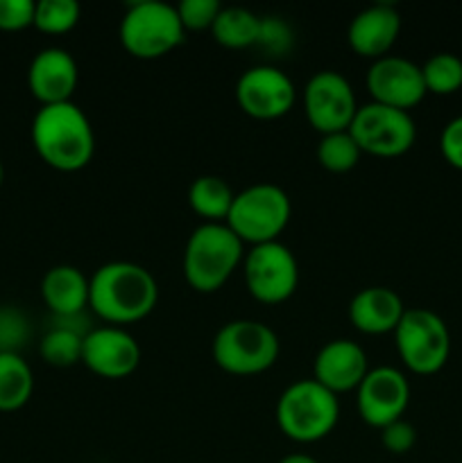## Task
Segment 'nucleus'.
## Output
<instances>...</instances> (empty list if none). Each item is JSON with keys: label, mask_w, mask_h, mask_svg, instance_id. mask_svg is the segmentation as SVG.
Wrapping results in <instances>:
<instances>
[{"label": "nucleus", "mask_w": 462, "mask_h": 463, "mask_svg": "<svg viewBox=\"0 0 462 463\" xmlns=\"http://www.w3.org/2000/svg\"><path fill=\"white\" fill-rule=\"evenodd\" d=\"M159 285L143 265L113 260L89 279V307L109 326L136 324L157 307Z\"/></svg>", "instance_id": "nucleus-1"}, {"label": "nucleus", "mask_w": 462, "mask_h": 463, "mask_svg": "<svg viewBox=\"0 0 462 463\" xmlns=\"http://www.w3.org/2000/svg\"><path fill=\"white\" fill-rule=\"evenodd\" d=\"M30 134L36 154L53 170L80 172L95 154L93 127L75 102L41 107Z\"/></svg>", "instance_id": "nucleus-2"}, {"label": "nucleus", "mask_w": 462, "mask_h": 463, "mask_svg": "<svg viewBox=\"0 0 462 463\" xmlns=\"http://www.w3.org/2000/svg\"><path fill=\"white\" fill-rule=\"evenodd\" d=\"M245 260V244L229 226L204 222L184 249L186 283L195 292H217Z\"/></svg>", "instance_id": "nucleus-3"}, {"label": "nucleus", "mask_w": 462, "mask_h": 463, "mask_svg": "<svg viewBox=\"0 0 462 463\" xmlns=\"http://www.w3.org/2000/svg\"><path fill=\"white\" fill-rule=\"evenodd\" d=\"M274 416L290 441L317 443L338 425L340 398L313 378L297 380L281 392Z\"/></svg>", "instance_id": "nucleus-4"}, {"label": "nucleus", "mask_w": 462, "mask_h": 463, "mask_svg": "<svg viewBox=\"0 0 462 463\" xmlns=\"http://www.w3.org/2000/svg\"><path fill=\"white\" fill-rule=\"evenodd\" d=\"M293 203L288 193L276 184H254L236 193L225 224L243 240V244L274 242L288 226Z\"/></svg>", "instance_id": "nucleus-5"}, {"label": "nucleus", "mask_w": 462, "mask_h": 463, "mask_svg": "<svg viewBox=\"0 0 462 463\" xmlns=\"http://www.w3.org/2000/svg\"><path fill=\"white\" fill-rule=\"evenodd\" d=\"M279 351L274 330L254 319L229 321L217 330L211 344L216 364L231 375H258L272 369Z\"/></svg>", "instance_id": "nucleus-6"}, {"label": "nucleus", "mask_w": 462, "mask_h": 463, "mask_svg": "<svg viewBox=\"0 0 462 463\" xmlns=\"http://www.w3.org/2000/svg\"><path fill=\"white\" fill-rule=\"evenodd\" d=\"M120 43L131 57L159 59L184 41V25L177 5L161 0H139L125 9L120 21Z\"/></svg>", "instance_id": "nucleus-7"}, {"label": "nucleus", "mask_w": 462, "mask_h": 463, "mask_svg": "<svg viewBox=\"0 0 462 463\" xmlns=\"http://www.w3.org/2000/svg\"><path fill=\"white\" fill-rule=\"evenodd\" d=\"M392 335L399 360L412 373L433 375L447 366L451 333L438 312L428 307H406Z\"/></svg>", "instance_id": "nucleus-8"}, {"label": "nucleus", "mask_w": 462, "mask_h": 463, "mask_svg": "<svg viewBox=\"0 0 462 463\" xmlns=\"http://www.w3.org/2000/svg\"><path fill=\"white\" fill-rule=\"evenodd\" d=\"M349 134L362 154L394 158L410 152L417 140V125L410 111L370 102L358 107Z\"/></svg>", "instance_id": "nucleus-9"}, {"label": "nucleus", "mask_w": 462, "mask_h": 463, "mask_svg": "<svg viewBox=\"0 0 462 463\" xmlns=\"http://www.w3.org/2000/svg\"><path fill=\"white\" fill-rule=\"evenodd\" d=\"M243 274L249 294L265 306L288 301L299 285L297 258L279 240L249 247L243 260Z\"/></svg>", "instance_id": "nucleus-10"}, {"label": "nucleus", "mask_w": 462, "mask_h": 463, "mask_svg": "<svg viewBox=\"0 0 462 463\" xmlns=\"http://www.w3.org/2000/svg\"><path fill=\"white\" fill-rule=\"evenodd\" d=\"M303 111L320 136L347 131L358 111L351 81L338 71L315 72L303 89Z\"/></svg>", "instance_id": "nucleus-11"}, {"label": "nucleus", "mask_w": 462, "mask_h": 463, "mask_svg": "<svg viewBox=\"0 0 462 463\" xmlns=\"http://www.w3.org/2000/svg\"><path fill=\"white\" fill-rule=\"evenodd\" d=\"M236 102L256 120H276L297 102V89L281 68L261 63L243 71L236 81Z\"/></svg>", "instance_id": "nucleus-12"}, {"label": "nucleus", "mask_w": 462, "mask_h": 463, "mask_svg": "<svg viewBox=\"0 0 462 463\" xmlns=\"http://www.w3.org/2000/svg\"><path fill=\"white\" fill-rule=\"evenodd\" d=\"M410 405V383L394 366H376L367 371L356 389V407L361 419L376 430L401 420Z\"/></svg>", "instance_id": "nucleus-13"}, {"label": "nucleus", "mask_w": 462, "mask_h": 463, "mask_svg": "<svg viewBox=\"0 0 462 463\" xmlns=\"http://www.w3.org/2000/svg\"><path fill=\"white\" fill-rule=\"evenodd\" d=\"M365 84L371 102L401 109V111H410L428 95L419 63L399 57V54H385L371 61Z\"/></svg>", "instance_id": "nucleus-14"}, {"label": "nucleus", "mask_w": 462, "mask_h": 463, "mask_svg": "<svg viewBox=\"0 0 462 463\" xmlns=\"http://www.w3.org/2000/svg\"><path fill=\"white\" fill-rule=\"evenodd\" d=\"M82 364L104 380H122L140 364V344L118 326L91 328L84 335Z\"/></svg>", "instance_id": "nucleus-15"}, {"label": "nucleus", "mask_w": 462, "mask_h": 463, "mask_svg": "<svg viewBox=\"0 0 462 463\" xmlns=\"http://www.w3.org/2000/svg\"><path fill=\"white\" fill-rule=\"evenodd\" d=\"M77 81L80 71L75 57L63 48H43L27 68V86L41 107L72 102Z\"/></svg>", "instance_id": "nucleus-16"}, {"label": "nucleus", "mask_w": 462, "mask_h": 463, "mask_svg": "<svg viewBox=\"0 0 462 463\" xmlns=\"http://www.w3.org/2000/svg\"><path fill=\"white\" fill-rule=\"evenodd\" d=\"M367 371L370 364L365 351L353 339H333L324 344L313 360V380L335 396L356 392Z\"/></svg>", "instance_id": "nucleus-17"}, {"label": "nucleus", "mask_w": 462, "mask_h": 463, "mask_svg": "<svg viewBox=\"0 0 462 463\" xmlns=\"http://www.w3.org/2000/svg\"><path fill=\"white\" fill-rule=\"evenodd\" d=\"M401 32V14L394 5L379 3L365 7L351 18L347 30L349 48L361 57L376 59L390 54Z\"/></svg>", "instance_id": "nucleus-18"}, {"label": "nucleus", "mask_w": 462, "mask_h": 463, "mask_svg": "<svg viewBox=\"0 0 462 463\" xmlns=\"http://www.w3.org/2000/svg\"><path fill=\"white\" fill-rule=\"evenodd\" d=\"M406 306L394 289L365 288L349 303V321L358 333L365 335H388L394 333L401 321Z\"/></svg>", "instance_id": "nucleus-19"}, {"label": "nucleus", "mask_w": 462, "mask_h": 463, "mask_svg": "<svg viewBox=\"0 0 462 463\" xmlns=\"http://www.w3.org/2000/svg\"><path fill=\"white\" fill-rule=\"evenodd\" d=\"M41 297L57 319L84 315L89 307V279L72 265H57L45 271Z\"/></svg>", "instance_id": "nucleus-20"}, {"label": "nucleus", "mask_w": 462, "mask_h": 463, "mask_svg": "<svg viewBox=\"0 0 462 463\" xmlns=\"http://www.w3.org/2000/svg\"><path fill=\"white\" fill-rule=\"evenodd\" d=\"M236 193L225 179L213 175H202L190 184L188 203L204 222L211 224H222L226 222L234 203Z\"/></svg>", "instance_id": "nucleus-21"}, {"label": "nucleus", "mask_w": 462, "mask_h": 463, "mask_svg": "<svg viewBox=\"0 0 462 463\" xmlns=\"http://www.w3.org/2000/svg\"><path fill=\"white\" fill-rule=\"evenodd\" d=\"M34 392V373L18 353H0V411H16Z\"/></svg>", "instance_id": "nucleus-22"}, {"label": "nucleus", "mask_w": 462, "mask_h": 463, "mask_svg": "<svg viewBox=\"0 0 462 463\" xmlns=\"http://www.w3.org/2000/svg\"><path fill=\"white\" fill-rule=\"evenodd\" d=\"M261 16L247 7H222L211 27L213 39L231 50H243L256 45Z\"/></svg>", "instance_id": "nucleus-23"}, {"label": "nucleus", "mask_w": 462, "mask_h": 463, "mask_svg": "<svg viewBox=\"0 0 462 463\" xmlns=\"http://www.w3.org/2000/svg\"><path fill=\"white\" fill-rule=\"evenodd\" d=\"M82 346H84V335L77 330L66 328V326H54L41 339L39 353L45 364L66 369V366L80 364Z\"/></svg>", "instance_id": "nucleus-24"}, {"label": "nucleus", "mask_w": 462, "mask_h": 463, "mask_svg": "<svg viewBox=\"0 0 462 463\" xmlns=\"http://www.w3.org/2000/svg\"><path fill=\"white\" fill-rule=\"evenodd\" d=\"M317 163L324 170L335 172V175H344V172L353 170L361 161L362 152L353 136L347 131H335V134H324L317 143Z\"/></svg>", "instance_id": "nucleus-25"}, {"label": "nucleus", "mask_w": 462, "mask_h": 463, "mask_svg": "<svg viewBox=\"0 0 462 463\" xmlns=\"http://www.w3.org/2000/svg\"><path fill=\"white\" fill-rule=\"evenodd\" d=\"M426 90L433 95H451L462 89V59L453 52H438L421 63Z\"/></svg>", "instance_id": "nucleus-26"}, {"label": "nucleus", "mask_w": 462, "mask_h": 463, "mask_svg": "<svg viewBox=\"0 0 462 463\" xmlns=\"http://www.w3.org/2000/svg\"><path fill=\"white\" fill-rule=\"evenodd\" d=\"M80 14L75 0H41L34 9V27L45 34H66L77 25Z\"/></svg>", "instance_id": "nucleus-27"}, {"label": "nucleus", "mask_w": 462, "mask_h": 463, "mask_svg": "<svg viewBox=\"0 0 462 463\" xmlns=\"http://www.w3.org/2000/svg\"><path fill=\"white\" fill-rule=\"evenodd\" d=\"M293 30L288 23L279 16H261V30H258V48L267 50L270 54L279 57V54L290 52L293 48Z\"/></svg>", "instance_id": "nucleus-28"}, {"label": "nucleus", "mask_w": 462, "mask_h": 463, "mask_svg": "<svg viewBox=\"0 0 462 463\" xmlns=\"http://www.w3.org/2000/svg\"><path fill=\"white\" fill-rule=\"evenodd\" d=\"M222 5L217 0H181L177 5V14L181 18L184 30H211L220 14Z\"/></svg>", "instance_id": "nucleus-29"}, {"label": "nucleus", "mask_w": 462, "mask_h": 463, "mask_svg": "<svg viewBox=\"0 0 462 463\" xmlns=\"http://www.w3.org/2000/svg\"><path fill=\"white\" fill-rule=\"evenodd\" d=\"M27 333L25 317L16 307H0V353H18Z\"/></svg>", "instance_id": "nucleus-30"}, {"label": "nucleus", "mask_w": 462, "mask_h": 463, "mask_svg": "<svg viewBox=\"0 0 462 463\" xmlns=\"http://www.w3.org/2000/svg\"><path fill=\"white\" fill-rule=\"evenodd\" d=\"M34 9L32 0H0V30L18 32L34 25Z\"/></svg>", "instance_id": "nucleus-31"}, {"label": "nucleus", "mask_w": 462, "mask_h": 463, "mask_svg": "<svg viewBox=\"0 0 462 463\" xmlns=\"http://www.w3.org/2000/svg\"><path fill=\"white\" fill-rule=\"evenodd\" d=\"M380 443L390 455H408L417 443L415 425L408 420H394L380 430Z\"/></svg>", "instance_id": "nucleus-32"}, {"label": "nucleus", "mask_w": 462, "mask_h": 463, "mask_svg": "<svg viewBox=\"0 0 462 463\" xmlns=\"http://www.w3.org/2000/svg\"><path fill=\"white\" fill-rule=\"evenodd\" d=\"M439 152L448 165L462 170V113L444 125L439 134Z\"/></svg>", "instance_id": "nucleus-33"}, {"label": "nucleus", "mask_w": 462, "mask_h": 463, "mask_svg": "<svg viewBox=\"0 0 462 463\" xmlns=\"http://www.w3.org/2000/svg\"><path fill=\"white\" fill-rule=\"evenodd\" d=\"M279 463H320V461L311 455H303V452H293V455H285Z\"/></svg>", "instance_id": "nucleus-34"}, {"label": "nucleus", "mask_w": 462, "mask_h": 463, "mask_svg": "<svg viewBox=\"0 0 462 463\" xmlns=\"http://www.w3.org/2000/svg\"><path fill=\"white\" fill-rule=\"evenodd\" d=\"M3 176H5V170H3V163H0V185H3Z\"/></svg>", "instance_id": "nucleus-35"}]
</instances>
